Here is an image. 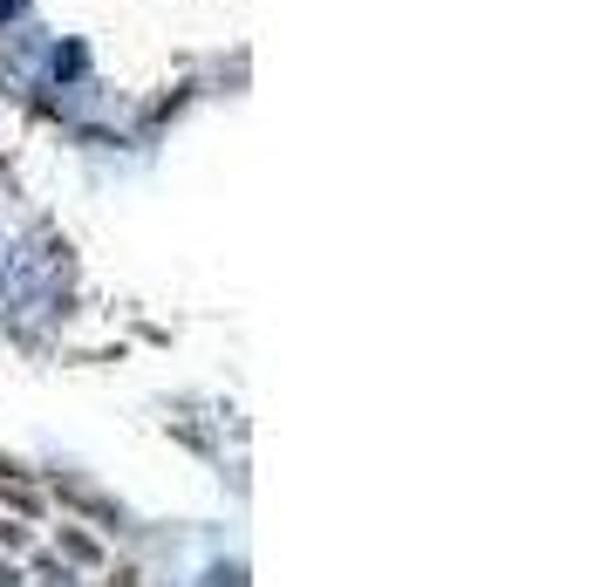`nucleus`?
Returning a JSON list of instances; mask_svg holds the SVG:
<instances>
[{
  "label": "nucleus",
  "instance_id": "f257e3e1",
  "mask_svg": "<svg viewBox=\"0 0 607 587\" xmlns=\"http://www.w3.org/2000/svg\"><path fill=\"white\" fill-rule=\"evenodd\" d=\"M42 526H49V539H55L83 574H109V567H116V560H109V546H103L90 526H69V520H42Z\"/></svg>",
  "mask_w": 607,
  "mask_h": 587
}]
</instances>
